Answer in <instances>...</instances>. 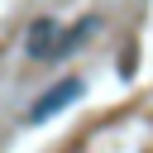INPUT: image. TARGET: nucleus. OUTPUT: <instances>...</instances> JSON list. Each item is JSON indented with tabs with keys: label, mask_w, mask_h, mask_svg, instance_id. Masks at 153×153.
I'll return each instance as SVG.
<instances>
[{
	"label": "nucleus",
	"mask_w": 153,
	"mask_h": 153,
	"mask_svg": "<svg viewBox=\"0 0 153 153\" xmlns=\"http://www.w3.org/2000/svg\"><path fill=\"white\" fill-rule=\"evenodd\" d=\"M76 96H81V76H67V81H57L48 96H38V100H33V110H29V124H43V120H53V115H57L62 105H72Z\"/></svg>",
	"instance_id": "nucleus-1"
},
{
	"label": "nucleus",
	"mask_w": 153,
	"mask_h": 153,
	"mask_svg": "<svg viewBox=\"0 0 153 153\" xmlns=\"http://www.w3.org/2000/svg\"><path fill=\"white\" fill-rule=\"evenodd\" d=\"M29 57H53V48H57V24L53 19H38L33 29H29Z\"/></svg>",
	"instance_id": "nucleus-2"
}]
</instances>
